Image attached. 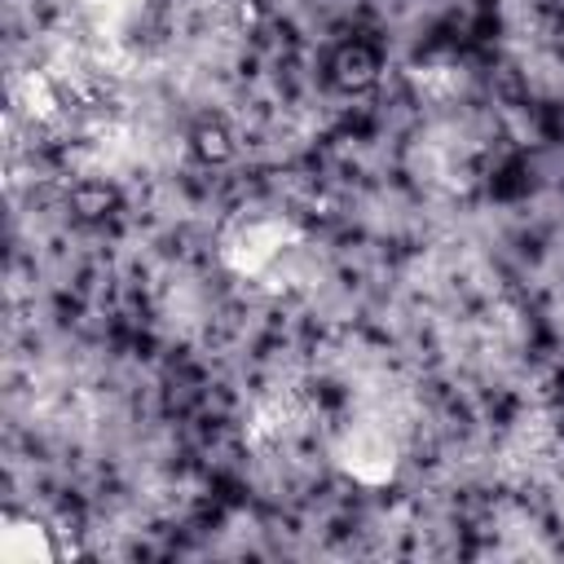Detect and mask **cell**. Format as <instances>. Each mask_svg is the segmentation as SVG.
<instances>
[{"mask_svg":"<svg viewBox=\"0 0 564 564\" xmlns=\"http://www.w3.org/2000/svg\"><path fill=\"white\" fill-rule=\"evenodd\" d=\"M335 79L348 84V88H361L375 79V53L366 44H348L339 57H335Z\"/></svg>","mask_w":564,"mask_h":564,"instance_id":"obj_1","label":"cell"}]
</instances>
